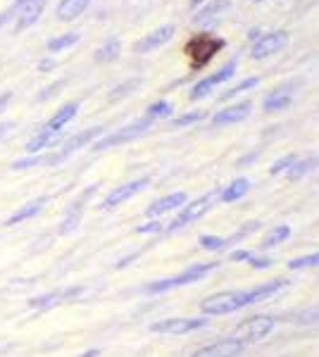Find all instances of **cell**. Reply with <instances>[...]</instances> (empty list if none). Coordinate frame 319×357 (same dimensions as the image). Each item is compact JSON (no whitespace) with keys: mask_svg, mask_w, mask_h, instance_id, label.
<instances>
[{"mask_svg":"<svg viewBox=\"0 0 319 357\" xmlns=\"http://www.w3.org/2000/svg\"><path fill=\"white\" fill-rule=\"evenodd\" d=\"M217 267H219V262H198V264H193V267H188L186 272H181V274H177V276H170V279H160V281H153V284H148L146 293H148V296H158V293L174 291V289H179V286L195 284V281L205 279L207 274H212Z\"/></svg>","mask_w":319,"mask_h":357,"instance_id":"1","label":"cell"},{"mask_svg":"<svg viewBox=\"0 0 319 357\" xmlns=\"http://www.w3.org/2000/svg\"><path fill=\"white\" fill-rule=\"evenodd\" d=\"M248 305H251V291H222L205 298L200 303V312L207 317H219V314H231L236 310H243Z\"/></svg>","mask_w":319,"mask_h":357,"instance_id":"2","label":"cell"},{"mask_svg":"<svg viewBox=\"0 0 319 357\" xmlns=\"http://www.w3.org/2000/svg\"><path fill=\"white\" fill-rule=\"evenodd\" d=\"M217 200H219V191H210V193L200 195L198 200H193V203H186L179 210V215L170 222V227H165V231L174 234V231H179V229L188 227V224L198 222L200 217H205L207 212L217 205Z\"/></svg>","mask_w":319,"mask_h":357,"instance_id":"3","label":"cell"},{"mask_svg":"<svg viewBox=\"0 0 319 357\" xmlns=\"http://www.w3.org/2000/svg\"><path fill=\"white\" fill-rule=\"evenodd\" d=\"M274 317L269 314H255V317H248L243 319L234 331V338L241 343H251V341H260V338L269 336L274 331Z\"/></svg>","mask_w":319,"mask_h":357,"instance_id":"4","label":"cell"},{"mask_svg":"<svg viewBox=\"0 0 319 357\" xmlns=\"http://www.w3.org/2000/svg\"><path fill=\"white\" fill-rule=\"evenodd\" d=\"M150 124H153V119H138V122L133 124H126L121 126L119 131H114V134H107V136H101L98 141L94 143V151H107V148H114V146H121V143H129L133 138L143 136L146 131L150 129Z\"/></svg>","mask_w":319,"mask_h":357,"instance_id":"5","label":"cell"},{"mask_svg":"<svg viewBox=\"0 0 319 357\" xmlns=\"http://www.w3.org/2000/svg\"><path fill=\"white\" fill-rule=\"evenodd\" d=\"M205 324L207 319H202V317H170V319H160L150 324V331L165 333V336H181V333L198 331Z\"/></svg>","mask_w":319,"mask_h":357,"instance_id":"6","label":"cell"},{"mask_svg":"<svg viewBox=\"0 0 319 357\" xmlns=\"http://www.w3.org/2000/svg\"><path fill=\"white\" fill-rule=\"evenodd\" d=\"M286 43H288V31H286V29H276V31L260 33V36L253 41L251 57H253V60H265V57L279 53Z\"/></svg>","mask_w":319,"mask_h":357,"instance_id":"7","label":"cell"},{"mask_svg":"<svg viewBox=\"0 0 319 357\" xmlns=\"http://www.w3.org/2000/svg\"><path fill=\"white\" fill-rule=\"evenodd\" d=\"M236 69H239V60L236 57H231L226 65L219 69L217 74H210V77H205V79H200L198 84L191 89V93H188V98L191 100H200V98H205L210 91L214 89V86H219V84H224V82H229L231 77L236 74Z\"/></svg>","mask_w":319,"mask_h":357,"instance_id":"8","label":"cell"},{"mask_svg":"<svg viewBox=\"0 0 319 357\" xmlns=\"http://www.w3.org/2000/svg\"><path fill=\"white\" fill-rule=\"evenodd\" d=\"M103 126H91V129H86V131H81V134L77 136H72L69 141L62 146V151L60 153H55V155H50V165H57V162H65V160L69 158V155H74L79 151V148H84V146H89L91 141H98V138L103 136Z\"/></svg>","mask_w":319,"mask_h":357,"instance_id":"9","label":"cell"},{"mask_svg":"<svg viewBox=\"0 0 319 357\" xmlns=\"http://www.w3.org/2000/svg\"><path fill=\"white\" fill-rule=\"evenodd\" d=\"M150 183V178L148 176H143V178H136V181H129V183H124V186H117L114 191H110L105 195V200H103V210H114V207H119L121 203H126V200H131L133 195H138Z\"/></svg>","mask_w":319,"mask_h":357,"instance_id":"10","label":"cell"},{"mask_svg":"<svg viewBox=\"0 0 319 357\" xmlns=\"http://www.w3.org/2000/svg\"><path fill=\"white\" fill-rule=\"evenodd\" d=\"M174 38V26L172 24H165L160 29H155V31L146 33V36L141 38V41L133 43V53H153V50L162 48L165 43H170Z\"/></svg>","mask_w":319,"mask_h":357,"instance_id":"11","label":"cell"},{"mask_svg":"<svg viewBox=\"0 0 319 357\" xmlns=\"http://www.w3.org/2000/svg\"><path fill=\"white\" fill-rule=\"evenodd\" d=\"M243 350H246V343L236 341V338H224V341L200 348L193 357H239Z\"/></svg>","mask_w":319,"mask_h":357,"instance_id":"12","label":"cell"},{"mask_svg":"<svg viewBox=\"0 0 319 357\" xmlns=\"http://www.w3.org/2000/svg\"><path fill=\"white\" fill-rule=\"evenodd\" d=\"M186 203H188V195L184 191H177V193H170V195H165V198L155 200V203L146 210V215L150 217V220H158V217L167 215V212L181 210Z\"/></svg>","mask_w":319,"mask_h":357,"instance_id":"13","label":"cell"},{"mask_svg":"<svg viewBox=\"0 0 319 357\" xmlns=\"http://www.w3.org/2000/svg\"><path fill=\"white\" fill-rule=\"evenodd\" d=\"M251 114V102H239V105H229L217 114H212L214 126H226V124H239L243 119H248Z\"/></svg>","mask_w":319,"mask_h":357,"instance_id":"14","label":"cell"},{"mask_svg":"<svg viewBox=\"0 0 319 357\" xmlns=\"http://www.w3.org/2000/svg\"><path fill=\"white\" fill-rule=\"evenodd\" d=\"M60 138H62V131H50V129H38V134L36 136H31L29 138V143H27V151L31 153V155H38L40 151H45V148H53L60 143Z\"/></svg>","mask_w":319,"mask_h":357,"instance_id":"15","label":"cell"},{"mask_svg":"<svg viewBox=\"0 0 319 357\" xmlns=\"http://www.w3.org/2000/svg\"><path fill=\"white\" fill-rule=\"evenodd\" d=\"M43 0H27V3H22L20 8V15H17V22H15V29L17 31H22V29L31 26L34 22H38L40 13H43Z\"/></svg>","mask_w":319,"mask_h":357,"instance_id":"16","label":"cell"},{"mask_svg":"<svg viewBox=\"0 0 319 357\" xmlns=\"http://www.w3.org/2000/svg\"><path fill=\"white\" fill-rule=\"evenodd\" d=\"M286 289H288L286 279H274V281H267V284H260L258 289H251V305L269 301V298L279 296V293Z\"/></svg>","mask_w":319,"mask_h":357,"instance_id":"17","label":"cell"},{"mask_svg":"<svg viewBox=\"0 0 319 357\" xmlns=\"http://www.w3.org/2000/svg\"><path fill=\"white\" fill-rule=\"evenodd\" d=\"M77 112H79V102H67V105H62L60 110L50 117V122L43 124V126H45V129H50V131H62L74 117H77Z\"/></svg>","mask_w":319,"mask_h":357,"instance_id":"18","label":"cell"},{"mask_svg":"<svg viewBox=\"0 0 319 357\" xmlns=\"http://www.w3.org/2000/svg\"><path fill=\"white\" fill-rule=\"evenodd\" d=\"M229 0H212L210 5H205V8L200 10L198 15L193 17V24H198V26H210L214 20H217L219 15L224 13L226 8H229Z\"/></svg>","mask_w":319,"mask_h":357,"instance_id":"19","label":"cell"},{"mask_svg":"<svg viewBox=\"0 0 319 357\" xmlns=\"http://www.w3.org/2000/svg\"><path fill=\"white\" fill-rule=\"evenodd\" d=\"M248 191H251V178L241 176V178H236V181H231L224 191H219V203H236V200H241Z\"/></svg>","mask_w":319,"mask_h":357,"instance_id":"20","label":"cell"},{"mask_svg":"<svg viewBox=\"0 0 319 357\" xmlns=\"http://www.w3.org/2000/svg\"><path fill=\"white\" fill-rule=\"evenodd\" d=\"M291 102H293V93H291V91L276 89L274 93H269L262 100V110L265 112H279V110H286Z\"/></svg>","mask_w":319,"mask_h":357,"instance_id":"21","label":"cell"},{"mask_svg":"<svg viewBox=\"0 0 319 357\" xmlns=\"http://www.w3.org/2000/svg\"><path fill=\"white\" fill-rule=\"evenodd\" d=\"M43 205H45V198H38V200H31V203L22 205L20 210L10 215V220L5 222V227H15V224H22V222L31 220V217H36L38 212L43 210Z\"/></svg>","mask_w":319,"mask_h":357,"instance_id":"22","label":"cell"},{"mask_svg":"<svg viewBox=\"0 0 319 357\" xmlns=\"http://www.w3.org/2000/svg\"><path fill=\"white\" fill-rule=\"evenodd\" d=\"M91 5V0H62L60 5H57V17H60L62 22H72L77 20L79 15H84V10Z\"/></svg>","mask_w":319,"mask_h":357,"instance_id":"23","label":"cell"},{"mask_svg":"<svg viewBox=\"0 0 319 357\" xmlns=\"http://www.w3.org/2000/svg\"><path fill=\"white\" fill-rule=\"evenodd\" d=\"M79 289H69V291H53V293H45V296H40V298H34V301H29V305L31 307H38V310H50L53 305L57 303H62L65 298H72V296H77Z\"/></svg>","mask_w":319,"mask_h":357,"instance_id":"24","label":"cell"},{"mask_svg":"<svg viewBox=\"0 0 319 357\" xmlns=\"http://www.w3.org/2000/svg\"><path fill=\"white\" fill-rule=\"evenodd\" d=\"M319 167V155H312V158H303V160H295L291 165V169L286 172V176L291 178V181H298V178H303L305 174H310V172H315Z\"/></svg>","mask_w":319,"mask_h":357,"instance_id":"25","label":"cell"},{"mask_svg":"<svg viewBox=\"0 0 319 357\" xmlns=\"http://www.w3.org/2000/svg\"><path fill=\"white\" fill-rule=\"evenodd\" d=\"M231 260H234V262H248L253 269H269L272 264H274L272 257H260V255H255V252H251V250H234V252H231Z\"/></svg>","mask_w":319,"mask_h":357,"instance_id":"26","label":"cell"},{"mask_svg":"<svg viewBox=\"0 0 319 357\" xmlns=\"http://www.w3.org/2000/svg\"><path fill=\"white\" fill-rule=\"evenodd\" d=\"M288 238H291V227H288V224H276V227L260 241V248H262V250H269V248L279 245Z\"/></svg>","mask_w":319,"mask_h":357,"instance_id":"27","label":"cell"},{"mask_svg":"<svg viewBox=\"0 0 319 357\" xmlns=\"http://www.w3.org/2000/svg\"><path fill=\"white\" fill-rule=\"evenodd\" d=\"M119 53H121V41L112 36L96 50V60L98 62H112V60H117Z\"/></svg>","mask_w":319,"mask_h":357,"instance_id":"28","label":"cell"},{"mask_svg":"<svg viewBox=\"0 0 319 357\" xmlns=\"http://www.w3.org/2000/svg\"><path fill=\"white\" fill-rule=\"evenodd\" d=\"M79 43V33L77 31H69V33H62V36H55L48 41V50L50 53H60V50H67L72 45Z\"/></svg>","mask_w":319,"mask_h":357,"instance_id":"29","label":"cell"},{"mask_svg":"<svg viewBox=\"0 0 319 357\" xmlns=\"http://www.w3.org/2000/svg\"><path fill=\"white\" fill-rule=\"evenodd\" d=\"M45 165H50V155H29V158L15 160L13 169L20 172V169H34V167H45Z\"/></svg>","mask_w":319,"mask_h":357,"instance_id":"30","label":"cell"},{"mask_svg":"<svg viewBox=\"0 0 319 357\" xmlns=\"http://www.w3.org/2000/svg\"><path fill=\"white\" fill-rule=\"evenodd\" d=\"M172 110H174V107H172V102H170V100H158V102H153V105H150L148 110H146V117H148V119H153V122H155V119L170 117Z\"/></svg>","mask_w":319,"mask_h":357,"instance_id":"31","label":"cell"},{"mask_svg":"<svg viewBox=\"0 0 319 357\" xmlns=\"http://www.w3.org/2000/svg\"><path fill=\"white\" fill-rule=\"evenodd\" d=\"M310 267H319V252H310V255L295 257V260L288 262L291 272H300V269H310Z\"/></svg>","mask_w":319,"mask_h":357,"instance_id":"32","label":"cell"},{"mask_svg":"<svg viewBox=\"0 0 319 357\" xmlns=\"http://www.w3.org/2000/svg\"><path fill=\"white\" fill-rule=\"evenodd\" d=\"M258 84H260V77H248V79H243V82H241L239 86H234L231 91H226V93H222V100H229V98H234V96L246 93V91L255 89Z\"/></svg>","mask_w":319,"mask_h":357,"instance_id":"33","label":"cell"},{"mask_svg":"<svg viewBox=\"0 0 319 357\" xmlns=\"http://www.w3.org/2000/svg\"><path fill=\"white\" fill-rule=\"evenodd\" d=\"M138 86H141V79H129V82H124L121 86H117V89L110 93V100H119V98L129 96L133 89H138Z\"/></svg>","mask_w":319,"mask_h":357,"instance_id":"34","label":"cell"},{"mask_svg":"<svg viewBox=\"0 0 319 357\" xmlns=\"http://www.w3.org/2000/svg\"><path fill=\"white\" fill-rule=\"evenodd\" d=\"M295 160H298V158H295V155H283L281 160H276V162L272 165L269 174H272V176H276V174H286V172L291 169V165L295 162Z\"/></svg>","mask_w":319,"mask_h":357,"instance_id":"35","label":"cell"},{"mask_svg":"<svg viewBox=\"0 0 319 357\" xmlns=\"http://www.w3.org/2000/svg\"><path fill=\"white\" fill-rule=\"evenodd\" d=\"M295 324H317L319 321V310H303V312H298V314H293V319Z\"/></svg>","mask_w":319,"mask_h":357,"instance_id":"36","label":"cell"},{"mask_svg":"<svg viewBox=\"0 0 319 357\" xmlns=\"http://www.w3.org/2000/svg\"><path fill=\"white\" fill-rule=\"evenodd\" d=\"M200 119H205V112L195 110V112H188V114H181V117H177V119H174V126H188V124L200 122Z\"/></svg>","mask_w":319,"mask_h":357,"instance_id":"37","label":"cell"},{"mask_svg":"<svg viewBox=\"0 0 319 357\" xmlns=\"http://www.w3.org/2000/svg\"><path fill=\"white\" fill-rule=\"evenodd\" d=\"M160 231H165V224L158 220L143 224V227H136V234H160Z\"/></svg>","mask_w":319,"mask_h":357,"instance_id":"38","label":"cell"},{"mask_svg":"<svg viewBox=\"0 0 319 357\" xmlns=\"http://www.w3.org/2000/svg\"><path fill=\"white\" fill-rule=\"evenodd\" d=\"M65 86V82H57V84H53V86H48V89L43 91V93L38 96V100H48L50 96H55V93H60V89Z\"/></svg>","mask_w":319,"mask_h":357,"instance_id":"39","label":"cell"},{"mask_svg":"<svg viewBox=\"0 0 319 357\" xmlns=\"http://www.w3.org/2000/svg\"><path fill=\"white\" fill-rule=\"evenodd\" d=\"M15 129L13 122H0V141H5V138L10 136V131Z\"/></svg>","mask_w":319,"mask_h":357,"instance_id":"40","label":"cell"},{"mask_svg":"<svg viewBox=\"0 0 319 357\" xmlns=\"http://www.w3.org/2000/svg\"><path fill=\"white\" fill-rule=\"evenodd\" d=\"M10 100H13V93H10V91H8V93H3V96H0V112H3L5 107L10 105Z\"/></svg>","mask_w":319,"mask_h":357,"instance_id":"41","label":"cell"},{"mask_svg":"<svg viewBox=\"0 0 319 357\" xmlns=\"http://www.w3.org/2000/svg\"><path fill=\"white\" fill-rule=\"evenodd\" d=\"M50 69H55V60H43L38 65V72H50Z\"/></svg>","mask_w":319,"mask_h":357,"instance_id":"42","label":"cell"},{"mask_svg":"<svg viewBox=\"0 0 319 357\" xmlns=\"http://www.w3.org/2000/svg\"><path fill=\"white\" fill-rule=\"evenodd\" d=\"M81 357H101V350H89V353H84Z\"/></svg>","mask_w":319,"mask_h":357,"instance_id":"43","label":"cell"},{"mask_svg":"<svg viewBox=\"0 0 319 357\" xmlns=\"http://www.w3.org/2000/svg\"><path fill=\"white\" fill-rule=\"evenodd\" d=\"M200 3V0H191V5H198Z\"/></svg>","mask_w":319,"mask_h":357,"instance_id":"44","label":"cell"},{"mask_svg":"<svg viewBox=\"0 0 319 357\" xmlns=\"http://www.w3.org/2000/svg\"><path fill=\"white\" fill-rule=\"evenodd\" d=\"M15 3H17V5H22V3H27V0H15Z\"/></svg>","mask_w":319,"mask_h":357,"instance_id":"45","label":"cell"},{"mask_svg":"<svg viewBox=\"0 0 319 357\" xmlns=\"http://www.w3.org/2000/svg\"><path fill=\"white\" fill-rule=\"evenodd\" d=\"M255 3H262V0H255Z\"/></svg>","mask_w":319,"mask_h":357,"instance_id":"46","label":"cell"}]
</instances>
